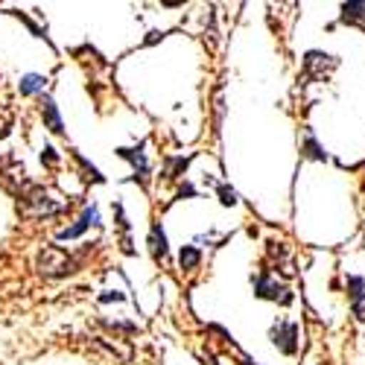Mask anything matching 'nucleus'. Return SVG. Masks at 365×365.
I'll list each match as a JSON object with an SVG mask.
<instances>
[{
	"label": "nucleus",
	"instance_id": "18",
	"mask_svg": "<svg viewBox=\"0 0 365 365\" xmlns=\"http://www.w3.org/2000/svg\"><path fill=\"white\" fill-rule=\"evenodd\" d=\"M185 167H187V158H173V161H170V173H167V175H170V178H175V175H178L181 170H185Z\"/></svg>",
	"mask_w": 365,
	"mask_h": 365
},
{
	"label": "nucleus",
	"instance_id": "1",
	"mask_svg": "<svg viewBox=\"0 0 365 365\" xmlns=\"http://www.w3.org/2000/svg\"><path fill=\"white\" fill-rule=\"evenodd\" d=\"M36 266H38V272L44 278H65V275H71V272H76V257L68 255L65 249H58V246H44L38 252Z\"/></svg>",
	"mask_w": 365,
	"mask_h": 365
},
{
	"label": "nucleus",
	"instance_id": "7",
	"mask_svg": "<svg viewBox=\"0 0 365 365\" xmlns=\"http://www.w3.org/2000/svg\"><path fill=\"white\" fill-rule=\"evenodd\" d=\"M100 222V214H97V207H85V214H82V220L76 222V225H71V228H65L62 234H58V237H62V240H73V237H79L88 225H97Z\"/></svg>",
	"mask_w": 365,
	"mask_h": 365
},
{
	"label": "nucleus",
	"instance_id": "2",
	"mask_svg": "<svg viewBox=\"0 0 365 365\" xmlns=\"http://www.w3.org/2000/svg\"><path fill=\"white\" fill-rule=\"evenodd\" d=\"M58 210H62V205L41 187H29V193L24 196V214L29 217H50V214H58Z\"/></svg>",
	"mask_w": 365,
	"mask_h": 365
},
{
	"label": "nucleus",
	"instance_id": "15",
	"mask_svg": "<svg viewBox=\"0 0 365 365\" xmlns=\"http://www.w3.org/2000/svg\"><path fill=\"white\" fill-rule=\"evenodd\" d=\"M12 123H15V117H12V111L0 103V140L4 138H9V132H12Z\"/></svg>",
	"mask_w": 365,
	"mask_h": 365
},
{
	"label": "nucleus",
	"instance_id": "4",
	"mask_svg": "<svg viewBox=\"0 0 365 365\" xmlns=\"http://www.w3.org/2000/svg\"><path fill=\"white\" fill-rule=\"evenodd\" d=\"M339 65V58H333L327 53H319V50H310L304 56V76H313V79H327V73Z\"/></svg>",
	"mask_w": 365,
	"mask_h": 365
},
{
	"label": "nucleus",
	"instance_id": "11",
	"mask_svg": "<svg viewBox=\"0 0 365 365\" xmlns=\"http://www.w3.org/2000/svg\"><path fill=\"white\" fill-rule=\"evenodd\" d=\"M41 114H44L47 126H50L53 132H62V117H58V111H56V103H53L50 97H44V103H41Z\"/></svg>",
	"mask_w": 365,
	"mask_h": 365
},
{
	"label": "nucleus",
	"instance_id": "8",
	"mask_svg": "<svg viewBox=\"0 0 365 365\" xmlns=\"http://www.w3.org/2000/svg\"><path fill=\"white\" fill-rule=\"evenodd\" d=\"M117 155L135 164V170H138V178H146V173H149V164H146V158H143L140 146H138V149H117Z\"/></svg>",
	"mask_w": 365,
	"mask_h": 365
},
{
	"label": "nucleus",
	"instance_id": "21",
	"mask_svg": "<svg viewBox=\"0 0 365 365\" xmlns=\"http://www.w3.org/2000/svg\"><path fill=\"white\" fill-rule=\"evenodd\" d=\"M193 193H196V190H193L190 185H185V187H181V196H193Z\"/></svg>",
	"mask_w": 365,
	"mask_h": 365
},
{
	"label": "nucleus",
	"instance_id": "10",
	"mask_svg": "<svg viewBox=\"0 0 365 365\" xmlns=\"http://www.w3.org/2000/svg\"><path fill=\"white\" fill-rule=\"evenodd\" d=\"M362 18H365V0H359V4H342L339 24H362Z\"/></svg>",
	"mask_w": 365,
	"mask_h": 365
},
{
	"label": "nucleus",
	"instance_id": "14",
	"mask_svg": "<svg viewBox=\"0 0 365 365\" xmlns=\"http://www.w3.org/2000/svg\"><path fill=\"white\" fill-rule=\"evenodd\" d=\"M44 76H36V73H29V76H24L21 79V94L24 97H29V94H36V91H41L44 88Z\"/></svg>",
	"mask_w": 365,
	"mask_h": 365
},
{
	"label": "nucleus",
	"instance_id": "5",
	"mask_svg": "<svg viewBox=\"0 0 365 365\" xmlns=\"http://www.w3.org/2000/svg\"><path fill=\"white\" fill-rule=\"evenodd\" d=\"M272 342H275L284 354H295L298 351V327L292 322H278L275 327H272Z\"/></svg>",
	"mask_w": 365,
	"mask_h": 365
},
{
	"label": "nucleus",
	"instance_id": "20",
	"mask_svg": "<svg viewBox=\"0 0 365 365\" xmlns=\"http://www.w3.org/2000/svg\"><path fill=\"white\" fill-rule=\"evenodd\" d=\"M161 38V33H149V38H146V44H155Z\"/></svg>",
	"mask_w": 365,
	"mask_h": 365
},
{
	"label": "nucleus",
	"instance_id": "12",
	"mask_svg": "<svg viewBox=\"0 0 365 365\" xmlns=\"http://www.w3.org/2000/svg\"><path fill=\"white\" fill-rule=\"evenodd\" d=\"M149 246H152V255H155V257H164V255H167V237H164L161 225H152Z\"/></svg>",
	"mask_w": 365,
	"mask_h": 365
},
{
	"label": "nucleus",
	"instance_id": "13",
	"mask_svg": "<svg viewBox=\"0 0 365 365\" xmlns=\"http://www.w3.org/2000/svg\"><path fill=\"white\" fill-rule=\"evenodd\" d=\"M199 260H202V255H199V249H196V246H185V249H181V255H178L181 269H196V266H199Z\"/></svg>",
	"mask_w": 365,
	"mask_h": 365
},
{
	"label": "nucleus",
	"instance_id": "19",
	"mask_svg": "<svg viewBox=\"0 0 365 365\" xmlns=\"http://www.w3.org/2000/svg\"><path fill=\"white\" fill-rule=\"evenodd\" d=\"M41 161H47L50 167H56V164H58V155H56V149H53V146H47V149L41 152Z\"/></svg>",
	"mask_w": 365,
	"mask_h": 365
},
{
	"label": "nucleus",
	"instance_id": "17",
	"mask_svg": "<svg viewBox=\"0 0 365 365\" xmlns=\"http://www.w3.org/2000/svg\"><path fill=\"white\" fill-rule=\"evenodd\" d=\"M73 158H76V161H79V164H82V170H85V173H88V178H94V181H103V175H100V173H97V170H94V167H91V164H88V161H85V158H82V155H79V152H76V155H73Z\"/></svg>",
	"mask_w": 365,
	"mask_h": 365
},
{
	"label": "nucleus",
	"instance_id": "6",
	"mask_svg": "<svg viewBox=\"0 0 365 365\" xmlns=\"http://www.w3.org/2000/svg\"><path fill=\"white\" fill-rule=\"evenodd\" d=\"M348 295H351V310L359 322H365V278L351 275L348 278Z\"/></svg>",
	"mask_w": 365,
	"mask_h": 365
},
{
	"label": "nucleus",
	"instance_id": "9",
	"mask_svg": "<svg viewBox=\"0 0 365 365\" xmlns=\"http://www.w3.org/2000/svg\"><path fill=\"white\" fill-rule=\"evenodd\" d=\"M301 152H304V158H310V161H324V158H327V152L319 146V140H316L313 132H307V138H304Z\"/></svg>",
	"mask_w": 365,
	"mask_h": 365
},
{
	"label": "nucleus",
	"instance_id": "16",
	"mask_svg": "<svg viewBox=\"0 0 365 365\" xmlns=\"http://www.w3.org/2000/svg\"><path fill=\"white\" fill-rule=\"evenodd\" d=\"M217 193H220V202H222V205H237V193H234L228 185H220Z\"/></svg>",
	"mask_w": 365,
	"mask_h": 365
},
{
	"label": "nucleus",
	"instance_id": "3",
	"mask_svg": "<svg viewBox=\"0 0 365 365\" xmlns=\"http://www.w3.org/2000/svg\"><path fill=\"white\" fill-rule=\"evenodd\" d=\"M255 295L257 298H266V301H281V304H292V292L278 284L275 278H269V272H260L255 278Z\"/></svg>",
	"mask_w": 365,
	"mask_h": 365
}]
</instances>
